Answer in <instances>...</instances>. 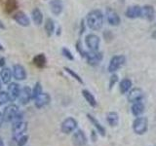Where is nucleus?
Wrapping results in <instances>:
<instances>
[{"label": "nucleus", "mask_w": 156, "mask_h": 146, "mask_svg": "<svg viewBox=\"0 0 156 146\" xmlns=\"http://www.w3.org/2000/svg\"><path fill=\"white\" fill-rule=\"evenodd\" d=\"M87 26L92 30H100L104 23V15L100 10H93L89 12L86 17Z\"/></svg>", "instance_id": "obj_1"}, {"label": "nucleus", "mask_w": 156, "mask_h": 146, "mask_svg": "<svg viewBox=\"0 0 156 146\" xmlns=\"http://www.w3.org/2000/svg\"><path fill=\"white\" fill-rule=\"evenodd\" d=\"M148 120L146 117H138L133 123V130L136 134H144L147 131Z\"/></svg>", "instance_id": "obj_2"}, {"label": "nucleus", "mask_w": 156, "mask_h": 146, "mask_svg": "<svg viewBox=\"0 0 156 146\" xmlns=\"http://www.w3.org/2000/svg\"><path fill=\"white\" fill-rule=\"evenodd\" d=\"M27 130V123L23 121H16L12 125V134L13 138L17 139L23 135V133H26Z\"/></svg>", "instance_id": "obj_3"}, {"label": "nucleus", "mask_w": 156, "mask_h": 146, "mask_svg": "<svg viewBox=\"0 0 156 146\" xmlns=\"http://www.w3.org/2000/svg\"><path fill=\"white\" fill-rule=\"evenodd\" d=\"M19 106L16 104H10L5 107L3 111V117L5 122H14L17 114L19 113Z\"/></svg>", "instance_id": "obj_4"}, {"label": "nucleus", "mask_w": 156, "mask_h": 146, "mask_svg": "<svg viewBox=\"0 0 156 146\" xmlns=\"http://www.w3.org/2000/svg\"><path fill=\"white\" fill-rule=\"evenodd\" d=\"M126 61V57L123 55L114 56L111 58L108 64V71L109 72H115L124 64Z\"/></svg>", "instance_id": "obj_5"}, {"label": "nucleus", "mask_w": 156, "mask_h": 146, "mask_svg": "<svg viewBox=\"0 0 156 146\" xmlns=\"http://www.w3.org/2000/svg\"><path fill=\"white\" fill-rule=\"evenodd\" d=\"M76 128H77V122L74 118H72V117L66 118L61 125V130L66 134L72 133L73 130H75Z\"/></svg>", "instance_id": "obj_6"}, {"label": "nucleus", "mask_w": 156, "mask_h": 146, "mask_svg": "<svg viewBox=\"0 0 156 146\" xmlns=\"http://www.w3.org/2000/svg\"><path fill=\"white\" fill-rule=\"evenodd\" d=\"M87 47L90 49V51H98L100 47V37L96 34H88L85 39Z\"/></svg>", "instance_id": "obj_7"}, {"label": "nucleus", "mask_w": 156, "mask_h": 146, "mask_svg": "<svg viewBox=\"0 0 156 146\" xmlns=\"http://www.w3.org/2000/svg\"><path fill=\"white\" fill-rule=\"evenodd\" d=\"M85 57L87 58V61L91 65H98L102 60V54L98 51H91L89 53H86Z\"/></svg>", "instance_id": "obj_8"}, {"label": "nucleus", "mask_w": 156, "mask_h": 146, "mask_svg": "<svg viewBox=\"0 0 156 146\" xmlns=\"http://www.w3.org/2000/svg\"><path fill=\"white\" fill-rule=\"evenodd\" d=\"M19 99H20V102H21L23 105L27 104L28 102L32 99V91H31L30 88L26 86V87H23V89H21Z\"/></svg>", "instance_id": "obj_9"}, {"label": "nucleus", "mask_w": 156, "mask_h": 146, "mask_svg": "<svg viewBox=\"0 0 156 146\" xmlns=\"http://www.w3.org/2000/svg\"><path fill=\"white\" fill-rule=\"evenodd\" d=\"M72 143L74 146H84L87 143V137L84 131L82 130H78L72 135Z\"/></svg>", "instance_id": "obj_10"}, {"label": "nucleus", "mask_w": 156, "mask_h": 146, "mask_svg": "<svg viewBox=\"0 0 156 146\" xmlns=\"http://www.w3.org/2000/svg\"><path fill=\"white\" fill-rule=\"evenodd\" d=\"M7 91L10 96V99H11V101H14L17 99H19L20 92H21V88H20V85L18 83L13 82V83H10L7 86Z\"/></svg>", "instance_id": "obj_11"}, {"label": "nucleus", "mask_w": 156, "mask_h": 146, "mask_svg": "<svg viewBox=\"0 0 156 146\" xmlns=\"http://www.w3.org/2000/svg\"><path fill=\"white\" fill-rule=\"evenodd\" d=\"M106 19H107V22H108L109 24L111 26H118L120 23L121 19H120V17L118 16V14H117L114 10H112L111 8H107L106 9Z\"/></svg>", "instance_id": "obj_12"}, {"label": "nucleus", "mask_w": 156, "mask_h": 146, "mask_svg": "<svg viewBox=\"0 0 156 146\" xmlns=\"http://www.w3.org/2000/svg\"><path fill=\"white\" fill-rule=\"evenodd\" d=\"M51 101V97L46 92H42L41 95H39L35 99H34V105L37 108H42V107L46 106L47 104H49V102Z\"/></svg>", "instance_id": "obj_13"}, {"label": "nucleus", "mask_w": 156, "mask_h": 146, "mask_svg": "<svg viewBox=\"0 0 156 146\" xmlns=\"http://www.w3.org/2000/svg\"><path fill=\"white\" fill-rule=\"evenodd\" d=\"M13 77L18 81H22L26 79L27 72L24 67L21 64H15L13 66Z\"/></svg>", "instance_id": "obj_14"}, {"label": "nucleus", "mask_w": 156, "mask_h": 146, "mask_svg": "<svg viewBox=\"0 0 156 146\" xmlns=\"http://www.w3.org/2000/svg\"><path fill=\"white\" fill-rule=\"evenodd\" d=\"M125 15H126V17L129 19H138L141 17V7H140L139 5L130 6L127 8Z\"/></svg>", "instance_id": "obj_15"}, {"label": "nucleus", "mask_w": 156, "mask_h": 146, "mask_svg": "<svg viewBox=\"0 0 156 146\" xmlns=\"http://www.w3.org/2000/svg\"><path fill=\"white\" fill-rule=\"evenodd\" d=\"M143 91H141V89H140V88H135V89H132L129 94H128V100L130 102H133V103H135V102L136 101H140L141 99H143Z\"/></svg>", "instance_id": "obj_16"}, {"label": "nucleus", "mask_w": 156, "mask_h": 146, "mask_svg": "<svg viewBox=\"0 0 156 146\" xmlns=\"http://www.w3.org/2000/svg\"><path fill=\"white\" fill-rule=\"evenodd\" d=\"M13 19L22 26H28L29 24H30L29 18L27 16L26 13H23V12H17L14 15Z\"/></svg>", "instance_id": "obj_17"}, {"label": "nucleus", "mask_w": 156, "mask_h": 146, "mask_svg": "<svg viewBox=\"0 0 156 146\" xmlns=\"http://www.w3.org/2000/svg\"><path fill=\"white\" fill-rule=\"evenodd\" d=\"M50 9H51V11L54 15L58 16V15L62 12V9H63L62 0H51Z\"/></svg>", "instance_id": "obj_18"}, {"label": "nucleus", "mask_w": 156, "mask_h": 146, "mask_svg": "<svg viewBox=\"0 0 156 146\" xmlns=\"http://www.w3.org/2000/svg\"><path fill=\"white\" fill-rule=\"evenodd\" d=\"M154 8L150 5H145L141 8V17L148 19V21H152L154 18Z\"/></svg>", "instance_id": "obj_19"}, {"label": "nucleus", "mask_w": 156, "mask_h": 146, "mask_svg": "<svg viewBox=\"0 0 156 146\" xmlns=\"http://www.w3.org/2000/svg\"><path fill=\"white\" fill-rule=\"evenodd\" d=\"M13 76V71L8 67H3L1 71H0V77H1V81L4 84H8L10 83Z\"/></svg>", "instance_id": "obj_20"}, {"label": "nucleus", "mask_w": 156, "mask_h": 146, "mask_svg": "<svg viewBox=\"0 0 156 146\" xmlns=\"http://www.w3.org/2000/svg\"><path fill=\"white\" fill-rule=\"evenodd\" d=\"M132 113H133L134 116H140V114L144 113V104L141 101H136L135 103L132 105Z\"/></svg>", "instance_id": "obj_21"}, {"label": "nucleus", "mask_w": 156, "mask_h": 146, "mask_svg": "<svg viewBox=\"0 0 156 146\" xmlns=\"http://www.w3.org/2000/svg\"><path fill=\"white\" fill-rule=\"evenodd\" d=\"M87 117H88V119L90 120L91 123L96 127V129H97V130L100 133V134L102 135V136H105V130L104 127H102V126L100 124V122L98 121L94 116H92L91 114H87Z\"/></svg>", "instance_id": "obj_22"}, {"label": "nucleus", "mask_w": 156, "mask_h": 146, "mask_svg": "<svg viewBox=\"0 0 156 146\" xmlns=\"http://www.w3.org/2000/svg\"><path fill=\"white\" fill-rule=\"evenodd\" d=\"M32 19L34 23L36 24V26H40L43 22V15H42V12L39 10L38 8H34L32 10Z\"/></svg>", "instance_id": "obj_23"}, {"label": "nucleus", "mask_w": 156, "mask_h": 146, "mask_svg": "<svg viewBox=\"0 0 156 146\" xmlns=\"http://www.w3.org/2000/svg\"><path fill=\"white\" fill-rule=\"evenodd\" d=\"M106 121L111 127H116L119 122V115L116 112H109L106 116Z\"/></svg>", "instance_id": "obj_24"}, {"label": "nucleus", "mask_w": 156, "mask_h": 146, "mask_svg": "<svg viewBox=\"0 0 156 146\" xmlns=\"http://www.w3.org/2000/svg\"><path fill=\"white\" fill-rule=\"evenodd\" d=\"M46 62H47V60H46V57L44 54H39V55L33 57V63L39 68H42L45 66Z\"/></svg>", "instance_id": "obj_25"}, {"label": "nucleus", "mask_w": 156, "mask_h": 146, "mask_svg": "<svg viewBox=\"0 0 156 146\" xmlns=\"http://www.w3.org/2000/svg\"><path fill=\"white\" fill-rule=\"evenodd\" d=\"M132 88V81L128 78H126V79H123L119 84V89H120V92L121 94H126V92H128L130 91V89Z\"/></svg>", "instance_id": "obj_26"}, {"label": "nucleus", "mask_w": 156, "mask_h": 146, "mask_svg": "<svg viewBox=\"0 0 156 146\" xmlns=\"http://www.w3.org/2000/svg\"><path fill=\"white\" fill-rule=\"evenodd\" d=\"M82 95H83V96H84V99H86V101H87L88 103H89L92 107H95V106L97 105V101H96L95 96H93L88 90H83V91H82Z\"/></svg>", "instance_id": "obj_27"}, {"label": "nucleus", "mask_w": 156, "mask_h": 146, "mask_svg": "<svg viewBox=\"0 0 156 146\" xmlns=\"http://www.w3.org/2000/svg\"><path fill=\"white\" fill-rule=\"evenodd\" d=\"M45 31L48 36H52L55 32V23L52 19H47L45 23Z\"/></svg>", "instance_id": "obj_28"}, {"label": "nucleus", "mask_w": 156, "mask_h": 146, "mask_svg": "<svg viewBox=\"0 0 156 146\" xmlns=\"http://www.w3.org/2000/svg\"><path fill=\"white\" fill-rule=\"evenodd\" d=\"M41 94H42V86H41L40 83L37 82L35 84V86H34L33 90H32V99H35L36 97Z\"/></svg>", "instance_id": "obj_29"}, {"label": "nucleus", "mask_w": 156, "mask_h": 146, "mask_svg": "<svg viewBox=\"0 0 156 146\" xmlns=\"http://www.w3.org/2000/svg\"><path fill=\"white\" fill-rule=\"evenodd\" d=\"M8 101H11L8 92H0V106L5 104V103H7Z\"/></svg>", "instance_id": "obj_30"}, {"label": "nucleus", "mask_w": 156, "mask_h": 146, "mask_svg": "<svg viewBox=\"0 0 156 146\" xmlns=\"http://www.w3.org/2000/svg\"><path fill=\"white\" fill-rule=\"evenodd\" d=\"M63 69H65V70H66V72H67L68 74H69L70 76H72L73 78H74V79H75L76 81L79 82L80 84H83V80L81 79V77H80L79 75H78L77 73H75L74 71L71 70L70 68H68V67H65V68H63Z\"/></svg>", "instance_id": "obj_31"}, {"label": "nucleus", "mask_w": 156, "mask_h": 146, "mask_svg": "<svg viewBox=\"0 0 156 146\" xmlns=\"http://www.w3.org/2000/svg\"><path fill=\"white\" fill-rule=\"evenodd\" d=\"M28 140V135H22L17 141V146H26Z\"/></svg>", "instance_id": "obj_32"}, {"label": "nucleus", "mask_w": 156, "mask_h": 146, "mask_svg": "<svg viewBox=\"0 0 156 146\" xmlns=\"http://www.w3.org/2000/svg\"><path fill=\"white\" fill-rule=\"evenodd\" d=\"M62 55L67 58V60H69V61H72V60H73L72 54L70 53V51L68 50V49H66V48H62Z\"/></svg>", "instance_id": "obj_33"}, {"label": "nucleus", "mask_w": 156, "mask_h": 146, "mask_svg": "<svg viewBox=\"0 0 156 146\" xmlns=\"http://www.w3.org/2000/svg\"><path fill=\"white\" fill-rule=\"evenodd\" d=\"M16 6H17L16 0H8V1H7V10H8V12L14 10Z\"/></svg>", "instance_id": "obj_34"}, {"label": "nucleus", "mask_w": 156, "mask_h": 146, "mask_svg": "<svg viewBox=\"0 0 156 146\" xmlns=\"http://www.w3.org/2000/svg\"><path fill=\"white\" fill-rule=\"evenodd\" d=\"M117 81H118V76H117L116 74L112 75L111 78H110V81H109V89H110V90L112 89V88H113L114 84H115V83H116Z\"/></svg>", "instance_id": "obj_35"}, {"label": "nucleus", "mask_w": 156, "mask_h": 146, "mask_svg": "<svg viewBox=\"0 0 156 146\" xmlns=\"http://www.w3.org/2000/svg\"><path fill=\"white\" fill-rule=\"evenodd\" d=\"M5 63H6V61H5L4 57H0V67H4Z\"/></svg>", "instance_id": "obj_36"}, {"label": "nucleus", "mask_w": 156, "mask_h": 146, "mask_svg": "<svg viewBox=\"0 0 156 146\" xmlns=\"http://www.w3.org/2000/svg\"><path fill=\"white\" fill-rule=\"evenodd\" d=\"M4 122V117H3V113L2 112H0V128H1V126Z\"/></svg>", "instance_id": "obj_37"}, {"label": "nucleus", "mask_w": 156, "mask_h": 146, "mask_svg": "<svg viewBox=\"0 0 156 146\" xmlns=\"http://www.w3.org/2000/svg\"><path fill=\"white\" fill-rule=\"evenodd\" d=\"M0 146H5V143H4V141L1 137H0Z\"/></svg>", "instance_id": "obj_38"}, {"label": "nucleus", "mask_w": 156, "mask_h": 146, "mask_svg": "<svg viewBox=\"0 0 156 146\" xmlns=\"http://www.w3.org/2000/svg\"><path fill=\"white\" fill-rule=\"evenodd\" d=\"M0 28H2V29H4L5 28V26H4V24H3V23L0 21Z\"/></svg>", "instance_id": "obj_39"}, {"label": "nucleus", "mask_w": 156, "mask_h": 146, "mask_svg": "<svg viewBox=\"0 0 156 146\" xmlns=\"http://www.w3.org/2000/svg\"><path fill=\"white\" fill-rule=\"evenodd\" d=\"M151 36H152V38H153V39H156V30L152 33V35H151Z\"/></svg>", "instance_id": "obj_40"}, {"label": "nucleus", "mask_w": 156, "mask_h": 146, "mask_svg": "<svg viewBox=\"0 0 156 146\" xmlns=\"http://www.w3.org/2000/svg\"><path fill=\"white\" fill-rule=\"evenodd\" d=\"M4 50V48H3V46L1 45V44H0V51H3Z\"/></svg>", "instance_id": "obj_41"}, {"label": "nucleus", "mask_w": 156, "mask_h": 146, "mask_svg": "<svg viewBox=\"0 0 156 146\" xmlns=\"http://www.w3.org/2000/svg\"><path fill=\"white\" fill-rule=\"evenodd\" d=\"M2 83H3V82L0 81V90H1V88H2Z\"/></svg>", "instance_id": "obj_42"}]
</instances>
